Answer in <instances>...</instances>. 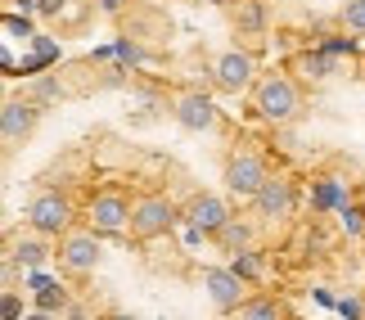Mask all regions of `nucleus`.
Returning <instances> with one entry per match:
<instances>
[{"mask_svg": "<svg viewBox=\"0 0 365 320\" xmlns=\"http://www.w3.org/2000/svg\"><path fill=\"white\" fill-rule=\"evenodd\" d=\"M41 100H32V95H19V100H5V108H0V135H5V149H19L32 140L36 122H41Z\"/></svg>", "mask_w": 365, "mask_h": 320, "instance_id": "nucleus-3", "label": "nucleus"}, {"mask_svg": "<svg viewBox=\"0 0 365 320\" xmlns=\"http://www.w3.org/2000/svg\"><path fill=\"white\" fill-rule=\"evenodd\" d=\"M41 239H46V234H41V230H32V234H27V239H14V244H9V257L19 262L23 271H41V267H46V262H50V248L41 244Z\"/></svg>", "mask_w": 365, "mask_h": 320, "instance_id": "nucleus-14", "label": "nucleus"}, {"mask_svg": "<svg viewBox=\"0 0 365 320\" xmlns=\"http://www.w3.org/2000/svg\"><path fill=\"white\" fill-rule=\"evenodd\" d=\"M293 68H298L302 77H316V81L334 77V59H329L325 50H307V54H298V59H293Z\"/></svg>", "mask_w": 365, "mask_h": 320, "instance_id": "nucleus-17", "label": "nucleus"}, {"mask_svg": "<svg viewBox=\"0 0 365 320\" xmlns=\"http://www.w3.org/2000/svg\"><path fill=\"white\" fill-rule=\"evenodd\" d=\"M5 32H14V36H19V32L32 36V27H27V19H23V23H19V19H5Z\"/></svg>", "mask_w": 365, "mask_h": 320, "instance_id": "nucleus-25", "label": "nucleus"}, {"mask_svg": "<svg viewBox=\"0 0 365 320\" xmlns=\"http://www.w3.org/2000/svg\"><path fill=\"white\" fill-rule=\"evenodd\" d=\"M235 27H240L244 36H257L262 27H266V9H262V0H240V9H235Z\"/></svg>", "mask_w": 365, "mask_h": 320, "instance_id": "nucleus-18", "label": "nucleus"}, {"mask_svg": "<svg viewBox=\"0 0 365 320\" xmlns=\"http://www.w3.org/2000/svg\"><path fill=\"white\" fill-rule=\"evenodd\" d=\"M230 267H235V275H240V280L257 284L262 275H266V257L257 253V248H240V253H230Z\"/></svg>", "mask_w": 365, "mask_h": 320, "instance_id": "nucleus-16", "label": "nucleus"}, {"mask_svg": "<svg viewBox=\"0 0 365 320\" xmlns=\"http://www.w3.org/2000/svg\"><path fill=\"white\" fill-rule=\"evenodd\" d=\"M298 108H302V95H298V86H293V77L266 73V77L252 81V113H257L262 122L284 127V122L298 118Z\"/></svg>", "mask_w": 365, "mask_h": 320, "instance_id": "nucleus-1", "label": "nucleus"}, {"mask_svg": "<svg viewBox=\"0 0 365 320\" xmlns=\"http://www.w3.org/2000/svg\"><path fill=\"white\" fill-rule=\"evenodd\" d=\"M172 118H176L185 131H217V127H221V113H217V104L207 100L203 91H185V95H176V104H172Z\"/></svg>", "mask_w": 365, "mask_h": 320, "instance_id": "nucleus-12", "label": "nucleus"}, {"mask_svg": "<svg viewBox=\"0 0 365 320\" xmlns=\"http://www.w3.org/2000/svg\"><path fill=\"white\" fill-rule=\"evenodd\" d=\"M212 239L226 248V253H240V248H252V226H248V221H240V217H230L226 226L212 234Z\"/></svg>", "mask_w": 365, "mask_h": 320, "instance_id": "nucleus-15", "label": "nucleus"}, {"mask_svg": "<svg viewBox=\"0 0 365 320\" xmlns=\"http://www.w3.org/2000/svg\"><path fill=\"white\" fill-rule=\"evenodd\" d=\"M131 207L135 203H126L118 190H100L91 199V226L100 234H122V230H131Z\"/></svg>", "mask_w": 365, "mask_h": 320, "instance_id": "nucleus-11", "label": "nucleus"}, {"mask_svg": "<svg viewBox=\"0 0 365 320\" xmlns=\"http://www.w3.org/2000/svg\"><path fill=\"white\" fill-rule=\"evenodd\" d=\"M32 307L41 316H68V289L59 280H46V275H36V284H32Z\"/></svg>", "mask_w": 365, "mask_h": 320, "instance_id": "nucleus-13", "label": "nucleus"}, {"mask_svg": "<svg viewBox=\"0 0 365 320\" xmlns=\"http://www.w3.org/2000/svg\"><path fill=\"white\" fill-rule=\"evenodd\" d=\"M180 217H185V212H180L172 199L149 194V199H140V203L131 207V234H135V239H158V234H167Z\"/></svg>", "mask_w": 365, "mask_h": 320, "instance_id": "nucleus-2", "label": "nucleus"}, {"mask_svg": "<svg viewBox=\"0 0 365 320\" xmlns=\"http://www.w3.org/2000/svg\"><path fill=\"white\" fill-rule=\"evenodd\" d=\"M252 207H257V217H266V221H284V217H293V207H298V190H293L289 176H266L262 190L252 194Z\"/></svg>", "mask_w": 365, "mask_h": 320, "instance_id": "nucleus-9", "label": "nucleus"}, {"mask_svg": "<svg viewBox=\"0 0 365 320\" xmlns=\"http://www.w3.org/2000/svg\"><path fill=\"white\" fill-rule=\"evenodd\" d=\"M100 239H104V234L95 230V226H91V230H73V226H68V230L59 234V262H63L73 275L95 271V262H100Z\"/></svg>", "mask_w": 365, "mask_h": 320, "instance_id": "nucleus-7", "label": "nucleus"}, {"mask_svg": "<svg viewBox=\"0 0 365 320\" xmlns=\"http://www.w3.org/2000/svg\"><path fill=\"white\" fill-rule=\"evenodd\" d=\"M271 176L266 172L262 154H252V149H235V154L226 158V172H221V180H226L230 194H240V199H252V194L262 190V180Z\"/></svg>", "mask_w": 365, "mask_h": 320, "instance_id": "nucleus-6", "label": "nucleus"}, {"mask_svg": "<svg viewBox=\"0 0 365 320\" xmlns=\"http://www.w3.org/2000/svg\"><path fill=\"white\" fill-rule=\"evenodd\" d=\"M203 294L217 311H240L244 307V294H248V280L235 275V267H207L203 271Z\"/></svg>", "mask_w": 365, "mask_h": 320, "instance_id": "nucleus-8", "label": "nucleus"}, {"mask_svg": "<svg viewBox=\"0 0 365 320\" xmlns=\"http://www.w3.org/2000/svg\"><path fill=\"white\" fill-rule=\"evenodd\" d=\"M252 81H257V54H248V50H226V54H217V59H212V86H217V91L240 95V91L252 86Z\"/></svg>", "mask_w": 365, "mask_h": 320, "instance_id": "nucleus-4", "label": "nucleus"}, {"mask_svg": "<svg viewBox=\"0 0 365 320\" xmlns=\"http://www.w3.org/2000/svg\"><path fill=\"white\" fill-rule=\"evenodd\" d=\"M339 311H343V316H365V307H361L356 298H343V302H339Z\"/></svg>", "mask_w": 365, "mask_h": 320, "instance_id": "nucleus-24", "label": "nucleus"}, {"mask_svg": "<svg viewBox=\"0 0 365 320\" xmlns=\"http://www.w3.org/2000/svg\"><path fill=\"white\" fill-rule=\"evenodd\" d=\"M59 95V81H36L32 86V100H54Z\"/></svg>", "mask_w": 365, "mask_h": 320, "instance_id": "nucleus-23", "label": "nucleus"}, {"mask_svg": "<svg viewBox=\"0 0 365 320\" xmlns=\"http://www.w3.org/2000/svg\"><path fill=\"white\" fill-rule=\"evenodd\" d=\"M240 316H289V307L279 298H244V307H240Z\"/></svg>", "mask_w": 365, "mask_h": 320, "instance_id": "nucleus-20", "label": "nucleus"}, {"mask_svg": "<svg viewBox=\"0 0 365 320\" xmlns=\"http://www.w3.org/2000/svg\"><path fill=\"white\" fill-rule=\"evenodd\" d=\"M36 9H41V14H59L63 0H36Z\"/></svg>", "mask_w": 365, "mask_h": 320, "instance_id": "nucleus-26", "label": "nucleus"}, {"mask_svg": "<svg viewBox=\"0 0 365 320\" xmlns=\"http://www.w3.org/2000/svg\"><path fill=\"white\" fill-rule=\"evenodd\" d=\"M27 226L41 230L50 239V234H63L68 226H73V203L63 199L59 190H41L32 203H27Z\"/></svg>", "mask_w": 365, "mask_h": 320, "instance_id": "nucleus-5", "label": "nucleus"}, {"mask_svg": "<svg viewBox=\"0 0 365 320\" xmlns=\"http://www.w3.org/2000/svg\"><path fill=\"white\" fill-rule=\"evenodd\" d=\"M180 212H185L190 230H194V234H207V239H212V234L235 217V212H230V203L221 199V194H194V199L180 207Z\"/></svg>", "mask_w": 365, "mask_h": 320, "instance_id": "nucleus-10", "label": "nucleus"}, {"mask_svg": "<svg viewBox=\"0 0 365 320\" xmlns=\"http://www.w3.org/2000/svg\"><path fill=\"white\" fill-rule=\"evenodd\" d=\"M343 230L347 234H365V207H347V212H343Z\"/></svg>", "mask_w": 365, "mask_h": 320, "instance_id": "nucleus-21", "label": "nucleus"}, {"mask_svg": "<svg viewBox=\"0 0 365 320\" xmlns=\"http://www.w3.org/2000/svg\"><path fill=\"white\" fill-rule=\"evenodd\" d=\"M339 23H343V32L365 36V0H347V5L339 9Z\"/></svg>", "mask_w": 365, "mask_h": 320, "instance_id": "nucleus-19", "label": "nucleus"}, {"mask_svg": "<svg viewBox=\"0 0 365 320\" xmlns=\"http://www.w3.org/2000/svg\"><path fill=\"white\" fill-rule=\"evenodd\" d=\"M0 316H5V320H19V316H23L19 294H9V289H5V298H0Z\"/></svg>", "mask_w": 365, "mask_h": 320, "instance_id": "nucleus-22", "label": "nucleus"}]
</instances>
